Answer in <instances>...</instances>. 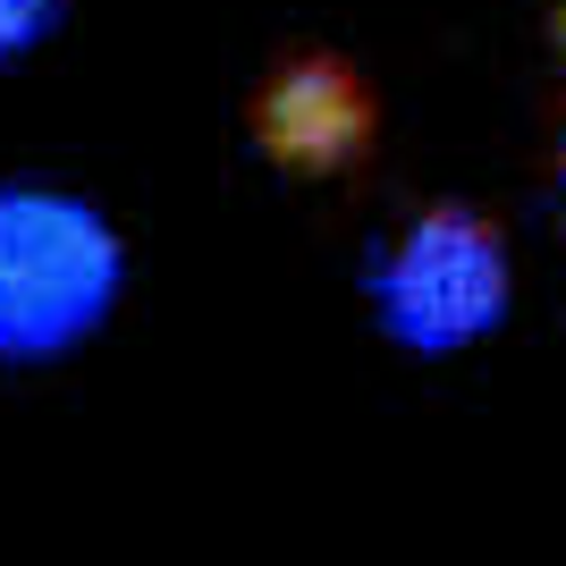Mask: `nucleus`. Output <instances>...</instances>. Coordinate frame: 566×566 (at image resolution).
Here are the masks:
<instances>
[{"mask_svg":"<svg viewBox=\"0 0 566 566\" xmlns=\"http://www.w3.org/2000/svg\"><path fill=\"white\" fill-rule=\"evenodd\" d=\"M111 245L69 203H0V347H43L102 305Z\"/></svg>","mask_w":566,"mask_h":566,"instance_id":"f257e3e1","label":"nucleus"},{"mask_svg":"<svg viewBox=\"0 0 566 566\" xmlns=\"http://www.w3.org/2000/svg\"><path fill=\"white\" fill-rule=\"evenodd\" d=\"M34 9H43V0H0V43H9V34H25V25H34Z\"/></svg>","mask_w":566,"mask_h":566,"instance_id":"20e7f679","label":"nucleus"},{"mask_svg":"<svg viewBox=\"0 0 566 566\" xmlns=\"http://www.w3.org/2000/svg\"><path fill=\"white\" fill-rule=\"evenodd\" d=\"M499 296H507V262H499L491 229H473V220H431V229H415V245H406L398 271H389V313H398V331L423 338V347L473 338L499 313Z\"/></svg>","mask_w":566,"mask_h":566,"instance_id":"f03ea898","label":"nucleus"},{"mask_svg":"<svg viewBox=\"0 0 566 566\" xmlns=\"http://www.w3.org/2000/svg\"><path fill=\"white\" fill-rule=\"evenodd\" d=\"M262 127H271V144L296 153V161H347L355 136H364V94H355L347 76H331V69H305V76H287L280 94H271Z\"/></svg>","mask_w":566,"mask_h":566,"instance_id":"7ed1b4c3","label":"nucleus"}]
</instances>
